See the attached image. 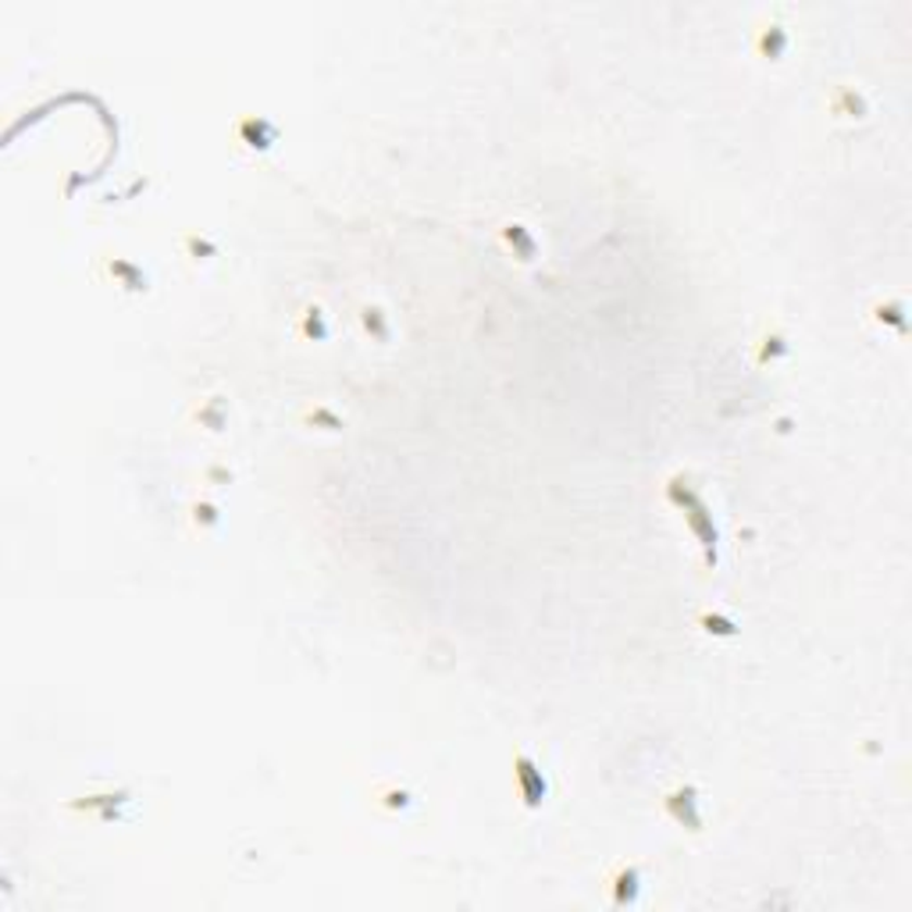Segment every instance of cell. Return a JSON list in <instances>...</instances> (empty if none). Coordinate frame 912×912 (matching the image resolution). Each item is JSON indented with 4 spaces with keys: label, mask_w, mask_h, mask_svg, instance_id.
Segmentation results:
<instances>
[{
    "label": "cell",
    "mask_w": 912,
    "mask_h": 912,
    "mask_svg": "<svg viewBox=\"0 0 912 912\" xmlns=\"http://www.w3.org/2000/svg\"><path fill=\"white\" fill-rule=\"evenodd\" d=\"M791 47H795V36L785 22H777V18H770V22H760L752 29V58L760 61V64H780L788 54H791Z\"/></svg>",
    "instance_id": "cell-9"
},
{
    "label": "cell",
    "mask_w": 912,
    "mask_h": 912,
    "mask_svg": "<svg viewBox=\"0 0 912 912\" xmlns=\"http://www.w3.org/2000/svg\"><path fill=\"white\" fill-rule=\"evenodd\" d=\"M870 97L863 93L859 86L852 83H838V86H830V93H827V114L834 122H866L870 118Z\"/></svg>",
    "instance_id": "cell-12"
},
{
    "label": "cell",
    "mask_w": 912,
    "mask_h": 912,
    "mask_svg": "<svg viewBox=\"0 0 912 912\" xmlns=\"http://www.w3.org/2000/svg\"><path fill=\"white\" fill-rule=\"evenodd\" d=\"M97 275L104 278L111 289L125 292V297H147V292L153 289L150 267H143L136 257H128V253H104L97 261Z\"/></svg>",
    "instance_id": "cell-5"
},
{
    "label": "cell",
    "mask_w": 912,
    "mask_h": 912,
    "mask_svg": "<svg viewBox=\"0 0 912 912\" xmlns=\"http://www.w3.org/2000/svg\"><path fill=\"white\" fill-rule=\"evenodd\" d=\"M663 499L666 507L680 513L688 535L696 538V546L702 552V567L713 571L721 563V524H716L710 503H705L702 488L696 485L688 471H677L663 482Z\"/></svg>",
    "instance_id": "cell-1"
},
{
    "label": "cell",
    "mask_w": 912,
    "mask_h": 912,
    "mask_svg": "<svg viewBox=\"0 0 912 912\" xmlns=\"http://www.w3.org/2000/svg\"><path fill=\"white\" fill-rule=\"evenodd\" d=\"M228 421H233V403H228L222 392L197 396V400L189 403V425L197 428V432L225 435V432H228Z\"/></svg>",
    "instance_id": "cell-11"
},
{
    "label": "cell",
    "mask_w": 912,
    "mask_h": 912,
    "mask_svg": "<svg viewBox=\"0 0 912 912\" xmlns=\"http://www.w3.org/2000/svg\"><path fill=\"white\" fill-rule=\"evenodd\" d=\"M496 239L510 261H517V264H535L538 257H542V239H538L535 228L528 222H521V217H507V222L496 228Z\"/></svg>",
    "instance_id": "cell-8"
},
{
    "label": "cell",
    "mask_w": 912,
    "mask_h": 912,
    "mask_svg": "<svg viewBox=\"0 0 912 912\" xmlns=\"http://www.w3.org/2000/svg\"><path fill=\"white\" fill-rule=\"evenodd\" d=\"M178 250H183V257L192 267H208L222 257V242H217L214 236H208V233H186L183 239H178Z\"/></svg>",
    "instance_id": "cell-18"
},
{
    "label": "cell",
    "mask_w": 912,
    "mask_h": 912,
    "mask_svg": "<svg viewBox=\"0 0 912 912\" xmlns=\"http://www.w3.org/2000/svg\"><path fill=\"white\" fill-rule=\"evenodd\" d=\"M696 627H699L702 635H710V638H735V635H738V621H735V616L721 613V610H705V613H699Z\"/></svg>",
    "instance_id": "cell-20"
},
{
    "label": "cell",
    "mask_w": 912,
    "mask_h": 912,
    "mask_svg": "<svg viewBox=\"0 0 912 912\" xmlns=\"http://www.w3.org/2000/svg\"><path fill=\"white\" fill-rule=\"evenodd\" d=\"M200 482L208 485V488H225V485L236 482V471L228 467V464H208V467L200 471Z\"/></svg>",
    "instance_id": "cell-21"
},
{
    "label": "cell",
    "mask_w": 912,
    "mask_h": 912,
    "mask_svg": "<svg viewBox=\"0 0 912 912\" xmlns=\"http://www.w3.org/2000/svg\"><path fill=\"white\" fill-rule=\"evenodd\" d=\"M752 361H755V367H777V364L791 361V339H788V332L780 328V325H766V328L760 332V339L752 342Z\"/></svg>",
    "instance_id": "cell-14"
},
{
    "label": "cell",
    "mask_w": 912,
    "mask_h": 912,
    "mask_svg": "<svg viewBox=\"0 0 912 912\" xmlns=\"http://www.w3.org/2000/svg\"><path fill=\"white\" fill-rule=\"evenodd\" d=\"M870 321L877 325L880 332H891V336L905 339L909 336V314H905V303L902 300H877L870 307Z\"/></svg>",
    "instance_id": "cell-17"
},
{
    "label": "cell",
    "mask_w": 912,
    "mask_h": 912,
    "mask_svg": "<svg viewBox=\"0 0 912 912\" xmlns=\"http://www.w3.org/2000/svg\"><path fill=\"white\" fill-rule=\"evenodd\" d=\"M186 521H189V528L197 532L200 538H208L214 532H222V524H225V507L217 503L214 496H197L192 503L186 507Z\"/></svg>",
    "instance_id": "cell-16"
},
{
    "label": "cell",
    "mask_w": 912,
    "mask_h": 912,
    "mask_svg": "<svg viewBox=\"0 0 912 912\" xmlns=\"http://www.w3.org/2000/svg\"><path fill=\"white\" fill-rule=\"evenodd\" d=\"M292 336H297V342H307V346L332 342L336 325H332V314L325 311V303L307 300L303 307H297V314H292Z\"/></svg>",
    "instance_id": "cell-10"
},
{
    "label": "cell",
    "mask_w": 912,
    "mask_h": 912,
    "mask_svg": "<svg viewBox=\"0 0 912 912\" xmlns=\"http://www.w3.org/2000/svg\"><path fill=\"white\" fill-rule=\"evenodd\" d=\"M357 328H361V336L375 346H389L396 339V321L389 314V307L378 300H364L357 307Z\"/></svg>",
    "instance_id": "cell-13"
},
{
    "label": "cell",
    "mask_w": 912,
    "mask_h": 912,
    "mask_svg": "<svg viewBox=\"0 0 912 912\" xmlns=\"http://www.w3.org/2000/svg\"><path fill=\"white\" fill-rule=\"evenodd\" d=\"M300 425H307L311 432L339 435V432H346V417L339 414L336 407H328V403H307L300 410Z\"/></svg>",
    "instance_id": "cell-19"
},
{
    "label": "cell",
    "mask_w": 912,
    "mask_h": 912,
    "mask_svg": "<svg viewBox=\"0 0 912 912\" xmlns=\"http://www.w3.org/2000/svg\"><path fill=\"white\" fill-rule=\"evenodd\" d=\"M660 813L671 820L677 830L702 834L705 830V795L696 780H677L674 788L660 795Z\"/></svg>",
    "instance_id": "cell-2"
},
{
    "label": "cell",
    "mask_w": 912,
    "mask_h": 912,
    "mask_svg": "<svg viewBox=\"0 0 912 912\" xmlns=\"http://www.w3.org/2000/svg\"><path fill=\"white\" fill-rule=\"evenodd\" d=\"M133 802H136V795L128 788H97V791L79 795V799H68L64 809L75 816L97 820V824H125L128 813H133Z\"/></svg>",
    "instance_id": "cell-3"
},
{
    "label": "cell",
    "mask_w": 912,
    "mask_h": 912,
    "mask_svg": "<svg viewBox=\"0 0 912 912\" xmlns=\"http://www.w3.org/2000/svg\"><path fill=\"white\" fill-rule=\"evenodd\" d=\"M371 802H375V809L385 816H407L417 809V791L400 785V780H382V785L371 791Z\"/></svg>",
    "instance_id": "cell-15"
},
{
    "label": "cell",
    "mask_w": 912,
    "mask_h": 912,
    "mask_svg": "<svg viewBox=\"0 0 912 912\" xmlns=\"http://www.w3.org/2000/svg\"><path fill=\"white\" fill-rule=\"evenodd\" d=\"M510 766H513V791H517V802L528 809V813L542 809L549 802V795H552L546 770L538 766V760L528 749H513Z\"/></svg>",
    "instance_id": "cell-6"
},
{
    "label": "cell",
    "mask_w": 912,
    "mask_h": 912,
    "mask_svg": "<svg viewBox=\"0 0 912 912\" xmlns=\"http://www.w3.org/2000/svg\"><path fill=\"white\" fill-rule=\"evenodd\" d=\"M602 895H607V902L613 909H632L641 902V895H646V870L641 863H616L607 877H602Z\"/></svg>",
    "instance_id": "cell-7"
},
{
    "label": "cell",
    "mask_w": 912,
    "mask_h": 912,
    "mask_svg": "<svg viewBox=\"0 0 912 912\" xmlns=\"http://www.w3.org/2000/svg\"><path fill=\"white\" fill-rule=\"evenodd\" d=\"M228 139H233V147L250 153V158H267L272 150H278L282 143V125L275 118H267V114H236L233 128H228Z\"/></svg>",
    "instance_id": "cell-4"
}]
</instances>
